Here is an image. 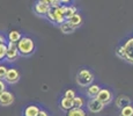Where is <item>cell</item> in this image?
<instances>
[{
  "label": "cell",
  "mask_w": 133,
  "mask_h": 116,
  "mask_svg": "<svg viewBox=\"0 0 133 116\" xmlns=\"http://www.w3.org/2000/svg\"><path fill=\"white\" fill-rule=\"evenodd\" d=\"M17 49L20 51V55L22 56H29L34 52L35 50V43L31 38L29 37H22L19 42L16 43Z\"/></svg>",
  "instance_id": "cell-1"
},
{
  "label": "cell",
  "mask_w": 133,
  "mask_h": 116,
  "mask_svg": "<svg viewBox=\"0 0 133 116\" xmlns=\"http://www.w3.org/2000/svg\"><path fill=\"white\" fill-rule=\"evenodd\" d=\"M94 81V74L90 70L82 69L76 73V84L81 87H88Z\"/></svg>",
  "instance_id": "cell-2"
},
{
  "label": "cell",
  "mask_w": 133,
  "mask_h": 116,
  "mask_svg": "<svg viewBox=\"0 0 133 116\" xmlns=\"http://www.w3.org/2000/svg\"><path fill=\"white\" fill-rule=\"evenodd\" d=\"M20 56V51L17 49L16 43L14 42H8V45H7V53H6V58L8 62H14L19 58Z\"/></svg>",
  "instance_id": "cell-3"
},
{
  "label": "cell",
  "mask_w": 133,
  "mask_h": 116,
  "mask_svg": "<svg viewBox=\"0 0 133 116\" xmlns=\"http://www.w3.org/2000/svg\"><path fill=\"white\" fill-rule=\"evenodd\" d=\"M95 97L97 100H99V101H101L104 106H107V105H109L110 102L112 101L114 95H112V92L110 91V89H108V88H101V91L98 92V94H97Z\"/></svg>",
  "instance_id": "cell-4"
},
{
  "label": "cell",
  "mask_w": 133,
  "mask_h": 116,
  "mask_svg": "<svg viewBox=\"0 0 133 116\" xmlns=\"http://www.w3.org/2000/svg\"><path fill=\"white\" fill-rule=\"evenodd\" d=\"M87 108H88V110L90 113L96 114V113L102 112V109L104 108V105L99 100H97L96 97H90L89 101L87 102Z\"/></svg>",
  "instance_id": "cell-5"
},
{
  "label": "cell",
  "mask_w": 133,
  "mask_h": 116,
  "mask_svg": "<svg viewBox=\"0 0 133 116\" xmlns=\"http://www.w3.org/2000/svg\"><path fill=\"white\" fill-rule=\"evenodd\" d=\"M20 78H21L20 72L17 71L16 69L12 68V69H8V71H7V74H6V77H5V81H6L7 84L14 85L20 80Z\"/></svg>",
  "instance_id": "cell-6"
},
{
  "label": "cell",
  "mask_w": 133,
  "mask_h": 116,
  "mask_svg": "<svg viewBox=\"0 0 133 116\" xmlns=\"http://www.w3.org/2000/svg\"><path fill=\"white\" fill-rule=\"evenodd\" d=\"M52 12H53V22L55 23H63L66 21L64 5H61L59 7H56V8H52Z\"/></svg>",
  "instance_id": "cell-7"
},
{
  "label": "cell",
  "mask_w": 133,
  "mask_h": 116,
  "mask_svg": "<svg viewBox=\"0 0 133 116\" xmlns=\"http://www.w3.org/2000/svg\"><path fill=\"white\" fill-rule=\"evenodd\" d=\"M13 102H14V95H13V93L6 91V89L2 93H0V106L7 107V106L13 105Z\"/></svg>",
  "instance_id": "cell-8"
},
{
  "label": "cell",
  "mask_w": 133,
  "mask_h": 116,
  "mask_svg": "<svg viewBox=\"0 0 133 116\" xmlns=\"http://www.w3.org/2000/svg\"><path fill=\"white\" fill-rule=\"evenodd\" d=\"M125 50V60L133 64V38H130L124 44Z\"/></svg>",
  "instance_id": "cell-9"
},
{
  "label": "cell",
  "mask_w": 133,
  "mask_h": 116,
  "mask_svg": "<svg viewBox=\"0 0 133 116\" xmlns=\"http://www.w3.org/2000/svg\"><path fill=\"white\" fill-rule=\"evenodd\" d=\"M50 8H51V6L44 4V2L41 1V0H38L36 4H35V6H34V11L38 15H46L48 12L50 11Z\"/></svg>",
  "instance_id": "cell-10"
},
{
  "label": "cell",
  "mask_w": 133,
  "mask_h": 116,
  "mask_svg": "<svg viewBox=\"0 0 133 116\" xmlns=\"http://www.w3.org/2000/svg\"><path fill=\"white\" fill-rule=\"evenodd\" d=\"M66 22L72 28L76 29V28H79L81 26V23H82V16H81V14H79V13H75L73 16H71L70 19L66 20Z\"/></svg>",
  "instance_id": "cell-11"
},
{
  "label": "cell",
  "mask_w": 133,
  "mask_h": 116,
  "mask_svg": "<svg viewBox=\"0 0 133 116\" xmlns=\"http://www.w3.org/2000/svg\"><path fill=\"white\" fill-rule=\"evenodd\" d=\"M101 91V87H99V85L97 84H90L88 87H87V95H88L89 97H95L97 94H98V92Z\"/></svg>",
  "instance_id": "cell-12"
},
{
  "label": "cell",
  "mask_w": 133,
  "mask_h": 116,
  "mask_svg": "<svg viewBox=\"0 0 133 116\" xmlns=\"http://www.w3.org/2000/svg\"><path fill=\"white\" fill-rule=\"evenodd\" d=\"M74 107V105H73V99H68V97H66V96H64L63 99L60 100V108L61 109H64V110H70V109H72V108Z\"/></svg>",
  "instance_id": "cell-13"
},
{
  "label": "cell",
  "mask_w": 133,
  "mask_h": 116,
  "mask_svg": "<svg viewBox=\"0 0 133 116\" xmlns=\"http://www.w3.org/2000/svg\"><path fill=\"white\" fill-rule=\"evenodd\" d=\"M127 105H131V100H130V97L125 96V95H121V96L117 97L116 106L119 108V109H122L123 107H125V106H127Z\"/></svg>",
  "instance_id": "cell-14"
},
{
  "label": "cell",
  "mask_w": 133,
  "mask_h": 116,
  "mask_svg": "<svg viewBox=\"0 0 133 116\" xmlns=\"http://www.w3.org/2000/svg\"><path fill=\"white\" fill-rule=\"evenodd\" d=\"M64 11H65V19H70L71 16H73L75 13H78L75 6H71V5H64Z\"/></svg>",
  "instance_id": "cell-15"
},
{
  "label": "cell",
  "mask_w": 133,
  "mask_h": 116,
  "mask_svg": "<svg viewBox=\"0 0 133 116\" xmlns=\"http://www.w3.org/2000/svg\"><path fill=\"white\" fill-rule=\"evenodd\" d=\"M39 112V108L36 107V106H28L24 110V116H38Z\"/></svg>",
  "instance_id": "cell-16"
},
{
  "label": "cell",
  "mask_w": 133,
  "mask_h": 116,
  "mask_svg": "<svg viewBox=\"0 0 133 116\" xmlns=\"http://www.w3.org/2000/svg\"><path fill=\"white\" fill-rule=\"evenodd\" d=\"M67 116H86V112L82 108L79 107H73L67 112Z\"/></svg>",
  "instance_id": "cell-17"
},
{
  "label": "cell",
  "mask_w": 133,
  "mask_h": 116,
  "mask_svg": "<svg viewBox=\"0 0 133 116\" xmlns=\"http://www.w3.org/2000/svg\"><path fill=\"white\" fill-rule=\"evenodd\" d=\"M21 38H22V35H21V33L20 32H17V30H12V32H9V34H8L9 42L17 43Z\"/></svg>",
  "instance_id": "cell-18"
},
{
  "label": "cell",
  "mask_w": 133,
  "mask_h": 116,
  "mask_svg": "<svg viewBox=\"0 0 133 116\" xmlns=\"http://www.w3.org/2000/svg\"><path fill=\"white\" fill-rule=\"evenodd\" d=\"M119 116H133V106L127 105L123 107L119 113Z\"/></svg>",
  "instance_id": "cell-19"
},
{
  "label": "cell",
  "mask_w": 133,
  "mask_h": 116,
  "mask_svg": "<svg viewBox=\"0 0 133 116\" xmlns=\"http://www.w3.org/2000/svg\"><path fill=\"white\" fill-rule=\"evenodd\" d=\"M60 32L64 33V34H72L74 32V28H72L67 22H63L60 25Z\"/></svg>",
  "instance_id": "cell-20"
},
{
  "label": "cell",
  "mask_w": 133,
  "mask_h": 116,
  "mask_svg": "<svg viewBox=\"0 0 133 116\" xmlns=\"http://www.w3.org/2000/svg\"><path fill=\"white\" fill-rule=\"evenodd\" d=\"M73 105H74V107L82 108V107H83V105H85L83 97H81V96H75V97L73 99Z\"/></svg>",
  "instance_id": "cell-21"
},
{
  "label": "cell",
  "mask_w": 133,
  "mask_h": 116,
  "mask_svg": "<svg viewBox=\"0 0 133 116\" xmlns=\"http://www.w3.org/2000/svg\"><path fill=\"white\" fill-rule=\"evenodd\" d=\"M7 53V45L6 43H0V60L6 57Z\"/></svg>",
  "instance_id": "cell-22"
},
{
  "label": "cell",
  "mask_w": 133,
  "mask_h": 116,
  "mask_svg": "<svg viewBox=\"0 0 133 116\" xmlns=\"http://www.w3.org/2000/svg\"><path fill=\"white\" fill-rule=\"evenodd\" d=\"M116 55L118 56L121 59H125V50H124V45L119 46L116 49Z\"/></svg>",
  "instance_id": "cell-23"
},
{
  "label": "cell",
  "mask_w": 133,
  "mask_h": 116,
  "mask_svg": "<svg viewBox=\"0 0 133 116\" xmlns=\"http://www.w3.org/2000/svg\"><path fill=\"white\" fill-rule=\"evenodd\" d=\"M7 71H8V69H7L6 66L0 65V79H5V77H6V74H7Z\"/></svg>",
  "instance_id": "cell-24"
},
{
  "label": "cell",
  "mask_w": 133,
  "mask_h": 116,
  "mask_svg": "<svg viewBox=\"0 0 133 116\" xmlns=\"http://www.w3.org/2000/svg\"><path fill=\"white\" fill-rule=\"evenodd\" d=\"M64 96L68 97V99H74L76 95H75V92H74L73 89H67V91L65 92V94H64Z\"/></svg>",
  "instance_id": "cell-25"
},
{
  "label": "cell",
  "mask_w": 133,
  "mask_h": 116,
  "mask_svg": "<svg viewBox=\"0 0 133 116\" xmlns=\"http://www.w3.org/2000/svg\"><path fill=\"white\" fill-rule=\"evenodd\" d=\"M61 0H53L52 1V4H51V7L52 8H56V7H59V6H61Z\"/></svg>",
  "instance_id": "cell-26"
},
{
  "label": "cell",
  "mask_w": 133,
  "mask_h": 116,
  "mask_svg": "<svg viewBox=\"0 0 133 116\" xmlns=\"http://www.w3.org/2000/svg\"><path fill=\"white\" fill-rule=\"evenodd\" d=\"M6 84H5V81H2V79H0V93H2L6 89Z\"/></svg>",
  "instance_id": "cell-27"
},
{
  "label": "cell",
  "mask_w": 133,
  "mask_h": 116,
  "mask_svg": "<svg viewBox=\"0 0 133 116\" xmlns=\"http://www.w3.org/2000/svg\"><path fill=\"white\" fill-rule=\"evenodd\" d=\"M41 1H43V2H44V4L49 5V6H51V4H52V1H53V0H41Z\"/></svg>",
  "instance_id": "cell-28"
},
{
  "label": "cell",
  "mask_w": 133,
  "mask_h": 116,
  "mask_svg": "<svg viewBox=\"0 0 133 116\" xmlns=\"http://www.w3.org/2000/svg\"><path fill=\"white\" fill-rule=\"evenodd\" d=\"M38 116H49L46 112H44V110H41L39 114H38Z\"/></svg>",
  "instance_id": "cell-29"
},
{
  "label": "cell",
  "mask_w": 133,
  "mask_h": 116,
  "mask_svg": "<svg viewBox=\"0 0 133 116\" xmlns=\"http://www.w3.org/2000/svg\"><path fill=\"white\" fill-rule=\"evenodd\" d=\"M71 1H72V0H61V4L63 5H68V4H71Z\"/></svg>",
  "instance_id": "cell-30"
},
{
  "label": "cell",
  "mask_w": 133,
  "mask_h": 116,
  "mask_svg": "<svg viewBox=\"0 0 133 116\" xmlns=\"http://www.w3.org/2000/svg\"><path fill=\"white\" fill-rule=\"evenodd\" d=\"M0 43H5V37L2 35H0Z\"/></svg>",
  "instance_id": "cell-31"
}]
</instances>
